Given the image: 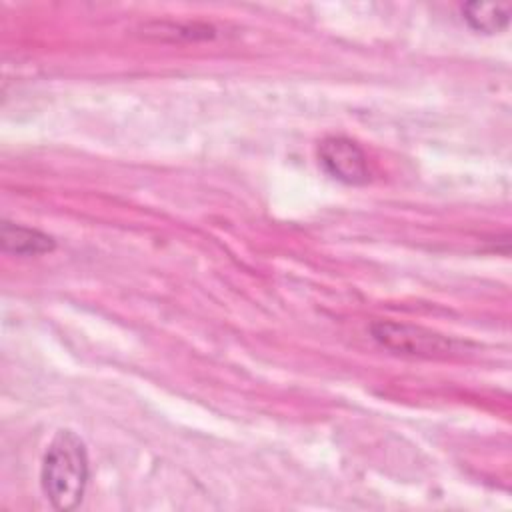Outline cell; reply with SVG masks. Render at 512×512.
<instances>
[{"label":"cell","instance_id":"1","mask_svg":"<svg viewBox=\"0 0 512 512\" xmlns=\"http://www.w3.org/2000/svg\"><path fill=\"white\" fill-rule=\"evenodd\" d=\"M88 452L72 430H58L42 458L40 486L56 510H74L88 484Z\"/></svg>","mask_w":512,"mask_h":512},{"label":"cell","instance_id":"2","mask_svg":"<svg viewBox=\"0 0 512 512\" xmlns=\"http://www.w3.org/2000/svg\"><path fill=\"white\" fill-rule=\"evenodd\" d=\"M370 334L382 348L402 356L446 358L460 352L456 340L414 324L380 320L370 326Z\"/></svg>","mask_w":512,"mask_h":512},{"label":"cell","instance_id":"3","mask_svg":"<svg viewBox=\"0 0 512 512\" xmlns=\"http://www.w3.org/2000/svg\"><path fill=\"white\" fill-rule=\"evenodd\" d=\"M322 168L338 182L362 186L370 180L368 158L364 150L346 136H328L318 144Z\"/></svg>","mask_w":512,"mask_h":512},{"label":"cell","instance_id":"4","mask_svg":"<svg viewBox=\"0 0 512 512\" xmlns=\"http://www.w3.org/2000/svg\"><path fill=\"white\" fill-rule=\"evenodd\" d=\"M0 244L4 252L16 254V256H36V254H46L52 252L56 242L52 236L36 230V228H28V226H20L14 222H4L2 230H0Z\"/></svg>","mask_w":512,"mask_h":512},{"label":"cell","instance_id":"5","mask_svg":"<svg viewBox=\"0 0 512 512\" xmlns=\"http://www.w3.org/2000/svg\"><path fill=\"white\" fill-rule=\"evenodd\" d=\"M462 18L476 32L498 34L510 22V6L492 2H470L462 6Z\"/></svg>","mask_w":512,"mask_h":512}]
</instances>
